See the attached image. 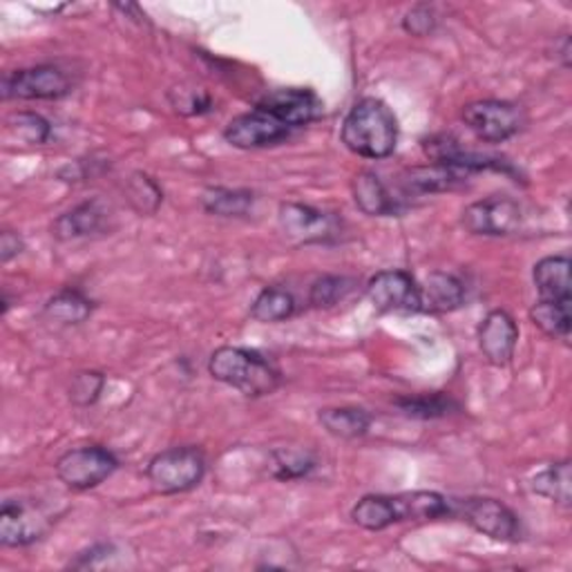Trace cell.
I'll use <instances>...</instances> for the list:
<instances>
[{
  "instance_id": "6da1fadb",
  "label": "cell",
  "mask_w": 572,
  "mask_h": 572,
  "mask_svg": "<svg viewBox=\"0 0 572 572\" xmlns=\"http://www.w3.org/2000/svg\"><path fill=\"white\" fill-rule=\"evenodd\" d=\"M342 143L364 159H388L394 154L399 121L392 108L375 97L360 99L344 117Z\"/></svg>"
},
{
  "instance_id": "7a4b0ae2",
  "label": "cell",
  "mask_w": 572,
  "mask_h": 572,
  "mask_svg": "<svg viewBox=\"0 0 572 572\" xmlns=\"http://www.w3.org/2000/svg\"><path fill=\"white\" fill-rule=\"evenodd\" d=\"M209 373L247 399L269 397L282 385L280 371L262 353L244 347L215 349L209 360Z\"/></svg>"
},
{
  "instance_id": "3957f363",
  "label": "cell",
  "mask_w": 572,
  "mask_h": 572,
  "mask_svg": "<svg viewBox=\"0 0 572 572\" xmlns=\"http://www.w3.org/2000/svg\"><path fill=\"white\" fill-rule=\"evenodd\" d=\"M145 476L157 494H183L204 481L207 456L193 445L170 448L150 459Z\"/></svg>"
},
{
  "instance_id": "277c9868",
  "label": "cell",
  "mask_w": 572,
  "mask_h": 572,
  "mask_svg": "<svg viewBox=\"0 0 572 572\" xmlns=\"http://www.w3.org/2000/svg\"><path fill=\"white\" fill-rule=\"evenodd\" d=\"M452 514L463 519L476 532L494 541H503V543L521 541L523 530H521L519 516L496 499L470 496V499L452 501Z\"/></svg>"
},
{
  "instance_id": "5b68a950",
  "label": "cell",
  "mask_w": 572,
  "mask_h": 572,
  "mask_svg": "<svg viewBox=\"0 0 572 572\" xmlns=\"http://www.w3.org/2000/svg\"><path fill=\"white\" fill-rule=\"evenodd\" d=\"M461 117L465 126L485 143H503L516 137L525 126L523 110L516 103L501 99L472 101L463 108Z\"/></svg>"
},
{
  "instance_id": "8992f818",
  "label": "cell",
  "mask_w": 572,
  "mask_h": 572,
  "mask_svg": "<svg viewBox=\"0 0 572 572\" xmlns=\"http://www.w3.org/2000/svg\"><path fill=\"white\" fill-rule=\"evenodd\" d=\"M340 220L307 204L287 202L278 211V229L293 247L329 244L340 235Z\"/></svg>"
},
{
  "instance_id": "52a82bcc",
  "label": "cell",
  "mask_w": 572,
  "mask_h": 572,
  "mask_svg": "<svg viewBox=\"0 0 572 572\" xmlns=\"http://www.w3.org/2000/svg\"><path fill=\"white\" fill-rule=\"evenodd\" d=\"M72 92L70 77L57 66H37L8 72L0 83L6 101H57Z\"/></svg>"
},
{
  "instance_id": "ba28073f",
  "label": "cell",
  "mask_w": 572,
  "mask_h": 572,
  "mask_svg": "<svg viewBox=\"0 0 572 572\" xmlns=\"http://www.w3.org/2000/svg\"><path fill=\"white\" fill-rule=\"evenodd\" d=\"M117 468L119 461L110 450L101 445H90L66 452L57 461V476L66 488L86 492L108 481L117 472Z\"/></svg>"
},
{
  "instance_id": "9c48e42d",
  "label": "cell",
  "mask_w": 572,
  "mask_h": 572,
  "mask_svg": "<svg viewBox=\"0 0 572 572\" xmlns=\"http://www.w3.org/2000/svg\"><path fill=\"white\" fill-rule=\"evenodd\" d=\"M293 132L295 130L278 114L262 106H255L251 112L235 117L227 126L224 139L240 150H260L287 141Z\"/></svg>"
},
{
  "instance_id": "30bf717a",
  "label": "cell",
  "mask_w": 572,
  "mask_h": 572,
  "mask_svg": "<svg viewBox=\"0 0 572 572\" xmlns=\"http://www.w3.org/2000/svg\"><path fill=\"white\" fill-rule=\"evenodd\" d=\"M367 298L380 313H423L421 284L403 269L375 273L367 282Z\"/></svg>"
},
{
  "instance_id": "8fae6325",
  "label": "cell",
  "mask_w": 572,
  "mask_h": 572,
  "mask_svg": "<svg viewBox=\"0 0 572 572\" xmlns=\"http://www.w3.org/2000/svg\"><path fill=\"white\" fill-rule=\"evenodd\" d=\"M461 224L472 235L508 238L521 231L523 209L519 202L510 198L494 195L470 204L461 215Z\"/></svg>"
},
{
  "instance_id": "7c38bea8",
  "label": "cell",
  "mask_w": 572,
  "mask_h": 572,
  "mask_svg": "<svg viewBox=\"0 0 572 572\" xmlns=\"http://www.w3.org/2000/svg\"><path fill=\"white\" fill-rule=\"evenodd\" d=\"M423 150L432 161L456 165V168L468 170V172L499 170V172L514 174V168L510 165V161H505L501 157H494V154H483V152H476V150H468L452 134H434V137L425 139Z\"/></svg>"
},
{
  "instance_id": "4fadbf2b",
  "label": "cell",
  "mask_w": 572,
  "mask_h": 572,
  "mask_svg": "<svg viewBox=\"0 0 572 572\" xmlns=\"http://www.w3.org/2000/svg\"><path fill=\"white\" fill-rule=\"evenodd\" d=\"M50 528V516L26 503L6 501L0 510V543L8 548H21L39 541Z\"/></svg>"
},
{
  "instance_id": "5bb4252c",
  "label": "cell",
  "mask_w": 572,
  "mask_h": 572,
  "mask_svg": "<svg viewBox=\"0 0 572 572\" xmlns=\"http://www.w3.org/2000/svg\"><path fill=\"white\" fill-rule=\"evenodd\" d=\"M258 106L271 110L282 121H287L293 130H300L313 121H318L324 112L322 99L302 88H287V90H273L267 97L258 101Z\"/></svg>"
},
{
  "instance_id": "9a60e30c",
  "label": "cell",
  "mask_w": 572,
  "mask_h": 572,
  "mask_svg": "<svg viewBox=\"0 0 572 572\" xmlns=\"http://www.w3.org/2000/svg\"><path fill=\"white\" fill-rule=\"evenodd\" d=\"M519 342V327L508 311H490L479 327V347L485 360L494 367H505L514 358Z\"/></svg>"
},
{
  "instance_id": "2e32d148",
  "label": "cell",
  "mask_w": 572,
  "mask_h": 572,
  "mask_svg": "<svg viewBox=\"0 0 572 572\" xmlns=\"http://www.w3.org/2000/svg\"><path fill=\"white\" fill-rule=\"evenodd\" d=\"M108 229H110V209L101 200H90L63 213L52 224V235L61 242H72V240L101 235Z\"/></svg>"
},
{
  "instance_id": "e0dca14e",
  "label": "cell",
  "mask_w": 572,
  "mask_h": 572,
  "mask_svg": "<svg viewBox=\"0 0 572 572\" xmlns=\"http://www.w3.org/2000/svg\"><path fill=\"white\" fill-rule=\"evenodd\" d=\"M470 174L472 172L461 170L456 165L434 161L430 165L410 168L403 177V188L405 193H412V195H436L463 185Z\"/></svg>"
},
{
  "instance_id": "ac0fdd59",
  "label": "cell",
  "mask_w": 572,
  "mask_h": 572,
  "mask_svg": "<svg viewBox=\"0 0 572 572\" xmlns=\"http://www.w3.org/2000/svg\"><path fill=\"white\" fill-rule=\"evenodd\" d=\"M351 193L355 207L369 218H392L401 213L399 200L373 172H358L351 181Z\"/></svg>"
},
{
  "instance_id": "d6986e66",
  "label": "cell",
  "mask_w": 572,
  "mask_h": 572,
  "mask_svg": "<svg viewBox=\"0 0 572 572\" xmlns=\"http://www.w3.org/2000/svg\"><path fill=\"white\" fill-rule=\"evenodd\" d=\"M534 287L539 291V300L570 304V258L568 255H550L534 264L532 271Z\"/></svg>"
},
{
  "instance_id": "ffe728a7",
  "label": "cell",
  "mask_w": 572,
  "mask_h": 572,
  "mask_svg": "<svg viewBox=\"0 0 572 572\" xmlns=\"http://www.w3.org/2000/svg\"><path fill=\"white\" fill-rule=\"evenodd\" d=\"M397 521H432L441 516H452V499L439 492H403L392 496Z\"/></svg>"
},
{
  "instance_id": "44dd1931",
  "label": "cell",
  "mask_w": 572,
  "mask_h": 572,
  "mask_svg": "<svg viewBox=\"0 0 572 572\" xmlns=\"http://www.w3.org/2000/svg\"><path fill=\"white\" fill-rule=\"evenodd\" d=\"M465 302V287L452 273H432L421 287L423 313H450Z\"/></svg>"
},
{
  "instance_id": "7402d4cb",
  "label": "cell",
  "mask_w": 572,
  "mask_h": 572,
  "mask_svg": "<svg viewBox=\"0 0 572 572\" xmlns=\"http://www.w3.org/2000/svg\"><path fill=\"white\" fill-rule=\"evenodd\" d=\"M255 195L244 188L211 185L202 193V207L218 218H247L253 211Z\"/></svg>"
},
{
  "instance_id": "603a6c76",
  "label": "cell",
  "mask_w": 572,
  "mask_h": 572,
  "mask_svg": "<svg viewBox=\"0 0 572 572\" xmlns=\"http://www.w3.org/2000/svg\"><path fill=\"white\" fill-rule=\"evenodd\" d=\"M530 488L534 494L561 505L570 508L572 503V474H570V461L550 463L548 468L539 470L530 479Z\"/></svg>"
},
{
  "instance_id": "cb8c5ba5",
  "label": "cell",
  "mask_w": 572,
  "mask_h": 572,
  "mask_svg": "<svg viewBox=\"0 0 572 572\" xmlns=\"http://www.w3.org/2000/svg\"><path fill=\"white\" fill-rule=\"evenodd\" d=\"M322 428L335 439H360L371 428V414L362 408H324L318 414Z\"/></svg>"
},
{
  "instance_id": "d4e9b609",
  "label": "cell",
  "mask_w": 572,
  "mask_h": 572,
  "mask_svg": "<svg viewBox=\"0 0 572 572\" xmlns=\"http://www.w3.org/2000/svg\"><path fill=\"white\" fill-rule=\"evenodd\" d=\"M92 313V300L86 298L79 289L66 287L46 304V315L59 324H81Z\"/></svg>"
},
{
  "instance_id": "484cf974",
  "label": "cell",
  "mask_w": 572,
  "mask_h": 572,
  "mask_svg": "<svg viewBox=\"0 0 572 572\" xmlns=\"http://www.w3.org/2000/svg\"><path fill=\"white\" fill-rule=\"evenodd\" d=\"M351 519H353L355 525H360L362 530H371V532H380V530H385V528L399 523L397 514H394L392 496H385V494L362 496L353 505Z\"/></svg>"
},
{
  "instance_id": "4316f807",
  "label": "cell",
  "mask_w": 572,
  "mask_h": 572,
  "mask_svg": "<svg viewBox=\"0 0 572 572\" xmlns=\"http://www.w3.org/2000/svg\"><path fill=\"white\" fill-rule=\"evenodd\" d=\"M394 405L410 419H421V421H434V419H445L454 412L461 410V405L448 397V394H419V397H403L397 399Z\"/></svg>"
},
{
  "instance_id": "83f0119b",
  "label": "cell",
  "mask_w": 572,
  "mask_h": 572,
  "mask_svg": "<svg viewBox=\"0 0 572 572\" xmlns=\"http://www.w3.org/2000/svg\"><path fill=\"white\" fill-rule=\"evenodd\" d=\"M295 313V298L291 291L282 287H267L251 304V315L258 322L273 324L284 322Z\"/></svg>"
},
{
  "instance_id": "f1b7e54d",
  "label": "cell",
  "mask_w": 572,
  "mask_h": 572,
  "mask_svg": "<svg viewBox=\"0 0 572 572\" xmlns=\"http://www.w3.org/2000/svg\"><path fill=\"white\" fill-rule=\"evenodd\" d=\"M530 318L532 322L550 338L568 342L570 340V304H561V302H548V300H539L532 304L530 309Z\"/></svg>"
},
{
  "instance_id": "f546056e",
  "label": "cell",
  "mask_w": 572,
  "mask_h": 572,
  "mask_svg": "<svg viewBox=\"0 0 572 572\" xmlns=\"http://www.w3.org/2000/svg\"><path fill=\"white\" fill-rule=\"evenodd\" d=\"M126 198L128 204L139 213V215H154L157 209L163 202V193L159 183L148 177L145 172H134L126 181Z\"/></svg>"
},
{
  "instance_id": "4dcf8cb0",
  "label": "cell",
  "mask_w": 572,
  "mask_h": 572,
  "mask_svg": "<svg viewBox=\"0 0 572 572\" xmlns=\"http://www.w3.org/2000/svg\"><path fill=\"white\" fill-rule=\"evenodd\" d=\"M353 280L344 275H322L311 284L309 291V302L315 309H329L335 307L349 291H351Z\"/></svg>"
},
{
  "instance_id": "1f68e13d",
  "label": "cell",
  "mask_w": 572,
  "mask_h": 572,
  "mask_svg": "<svg viewBox=\"0 0 572 572\" xmlns=\"http://www.w3.org/2000/svg\"><path fill=\"white\" fill-rule=\"evenodd\" d=\"M106 388V375L101 371H81L72 378L70 385V401L79 408L94 405Z\"/></svg>"
},
{
  "instance_id": "d6a6232c",
  "label": "cell",
  "mask_w": 572,
  "mask_h": 572,
  "mask_svg": "<svg viewBox=\"0 0 572 572\" xmlns=\"http://www.w3.org/2000/svg\"><path fill=\"white\" fill-rule=\"evenodd\" d=\"M10 128L19 134L21 141L30 145H43L52 137V126L37 112H19L10 119Z\"/></svg>"
},
{
  "instance_id": "836d02e7",
  "label": "cell",
  "mask_w": 572,
  "mask_h": 572,
  "mask_svg": "<svg viewBox=\"0 0 572 572\" xmlns=\"http://www.w3.org/2000/svg\"><path fill=\"white\" fill-rule=\"evenodd\" d=\"M273 476L280 481H293L307 476L313 468L315 461L304 454V452H293V450H280L273 452Z\"/></svg>"
},
{
  "instance_id": "e575fe53",
  "label": "cell",
  "mask_w": 572,
  "mask_h": 572,
  "mask_svg": "<svg viewBox=\"0 0 572 572\" xmlns=\"http://www.w3.org/2000/svg\"><path fill=\"white\" fill-rule=\"evenodd\" d=\"M172 108L185 117H195L213 110V99L202 88H179L170 92Z\"/></svg>"
},
{
  "instance_id": "d590c367",
  "label": "cell",
  "mask_w": 572,
  "mask_h": 572,
  "mask_svg": "<svg viewBox=\"0 0 572 572\" xmlns=\"http://www.w3.org/2000/svg\"><path fill=\"white\" fill-rule=\"evenodd\" d=\"M439 26V17L430 6L412 8L403 19V30L412 37H430Z\"/></svg>"
},
{
  "instance_id": "8d00e7d4",
  "label": "cell",
  "mask_w": 572,
  "mask_h": 572,
  "mask_svg": "<svg viewBox=\"0 0 572 572\" xmlns=\"http://www.w3.org/2000/svg\"><path fill=\"white\" fill-rule=\"evenodd\" d=\"M23 249H26V242L19 233H14V231L0 233V262L8 264L10 260L19 258L23 253Z\"/></svg>"
},
{
  "instance_id": "74e56055",
  "label": "cell",
  "mask_w": 572,
  "mask_h": 572,
  "mask_svg": "<svg viewBox=\"0 0 572 572\" xmlns=\"http://www.w3.org/2000/svg\"><path fill=\"white\" fill-rule=\"evenodd\" d=\"M110 552H112V545H108V543L92 545L90 550L79 552V556L70 563V568H90V565L97 563V559H106Z\"/></svg>"
},
{
  "instance_id": "f35d334b",
  "label": "cell",
  "mask_w": 572,
  "mask_h": 572,
  "mask_svg": "<svg viewBox=\"0 0 572 572\" xmlns=\"http://www.w3.org/2000/svg\"><path fill=\"white\" fill-rule=\"evenodd\" d=\"M570 54H572V46H570V37L563 34L554 41V59L568 70L570 68Z\"/></svg>"
}]
</instances>
